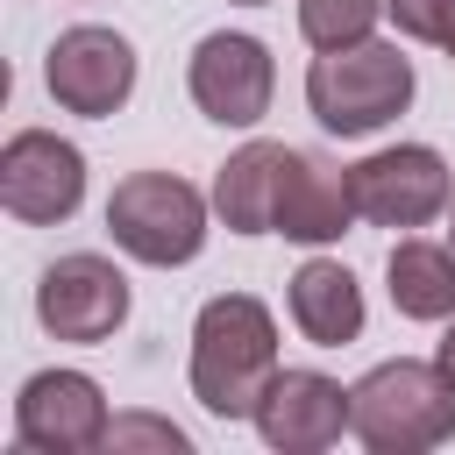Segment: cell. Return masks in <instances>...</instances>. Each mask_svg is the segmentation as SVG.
Returning <instances> with one entry per match:
<instances>
[{
  "label": "cell",
  "instance_id": "obj_20",
  "mask_svg": "<svg viewBox=\"0 0 455 455\" xmlns=\"http://www.w3.org/2000/svg\"><path fill=\"white\" fill-rule=\"evenodd\" d=\"M448 242H455V199H448Z\"/></svg>",
  "mask_w": 455,
  "mask_h": 455
},
{
  "label": "cell",
  "instance_id": "obj_16",
  "mask_svg": "<svg viewBox=\"0 0 455 455\" xmlns=\"http://www.w3.org/2000/svg\"><path fill=\"white\" fill-rule=\"evenodd\" d=\"M377 14L384 0H299V36L313 50H348L377 36Z\"/></svg>",
  "mask_w": 455,
  "mask_h": 455
},
{
  "label": "cell",
  "instance_id": "obj_19",
  "mask_svg": "<svg viewBox=\"0 0 455 455\" xmlns=\"http://www.w3.org/2000/svg\"><path fill=\"white\" fill-rule=\"evenodd\" d=\"M434 355H441V370L455 377V320H448V334H441V348H434Z\"/></svg>",
  "mask_w": 455,
  "mask_h": 455
},
{
  "label": "cell",
  "instance_id": "obj_11",
  "mask_svg": "<svg viewBox=\"0 0 455 455\" xmlns=\"http://www.w3.org/2000/svg\"><path fill=\"white\" fill-rule=\"evenodd\" d=\"M256 434L277 455H320L348 434V391L327 370H277L256 405Z\"/></svg>",
  "mask_w": 455,
  "mask_h": 455
},
{
  "label": "cell",
  "instance_id": "obj_4",
  "mask_svg": "<svg viewBox=\"0 0 455 455\" xmlns=\"http://www.w3.org/2000/svg\"><path fill=\"white\" fill-rule=\"evenodd\" d=\"M206 220L213 199L199 185H185L178 171H128L107 192V235L121 256L149 263V270H178L206 249Z\"/></svg>",
  "mask_w": 455,
  "mask_h": 455
},
{
  "label": "cell",
  "instance_id": "obj_6",
  "mask_svg": "<svg viewBox=\"0 0 455 455\" xmlns=\"http://www.w3.org/2000/svg\"><path fill=\"white\" fill-rule=\"evenodd\" d=\"M135 71H142V64H135V43H128L121 28H107V21L64 28V36L50 43V57H43L50 100H57L64 114H85V121L121 114L128 92H135Z\"/></svg>",
  "mask_w": 455,
  "mask_h": 455
},
{
  "label": "cell",
  "instance_id": "obj_13",
  "mask_svg": "<svg viewBox=\"0 0 455 455\" xmlns=\"http://www.w3.org/2000/svg\"><path fill=\"white\" fill-rule=\"evenodd\" d=\"M355 220H363V213H355L348 171L327 164V156H313V149H299V164H291V178H284V199H277V235H284V242H306V249H327V242H341Z\"/></svg>",
  "mask_w": 455,
  "mask_h": 455
},
{
  "label": "cell",
  "instance_id": "obj_14",
  "mask_svg": "<svg viewBox=\"0 0 455 455\" xmlns=\"http://www.w3.org/2000/svg\"><path fill=\"white\" fill-rule=\"evenodd\" d=\"M284 306H291V327H299L313 348H348V341L363 334V284H355V270L334 263V256H306V263L291 270Z\"/></svg>",
  "mask_w": 455,
  "mask_h": 455
},
{
  "label": "cell",
  "instance_id": "obj_21",
  "mask_svg": "<svg viewBox=\"0 0 455 455\" xmlns=\"http://www.w3.org/2000/svg\"><path fill=\"white\" fill-rule=\"evenodd\" d=\"M441 50H448V57H455V28H448V43H441Z\"/></svg>",
  "mask_w": 455,
  "mask_h": 455
},
{
  "label": "cell",
  "instance_id": "obj_10",
  "mask_svg": "<svg viewBox=\"0 0 455 455\" xmlns=\"http://www.w3.org/2000/svg\"><path fill=\"white\" fill-rule=\"evenodd\" d=\"M36 320L57 341H107V334H121V320H128V277H121V263H107L100 249L57 256L43 270V284H36Z\"/></svg>",
  "mask_w": 455,
  "mask_h": 455
},
{
  "label": "cell",
  "instance_id": "obj_5",
  "mask_svg": "<svg viewBox=\"0 0 455 455\" xmlns=\"http://www.w3.org/2000/svg\"><path fill=\"white\" fill-rule=\"evenodd\" d=\"M185 92L206 121L220 128H256L270 114V92H277V64H270V43L249 36V28H213L192 43V64H185Z\"/></svg>",
  "mask_w": 455,
  "mask_h": 455
},
{
  "label": "cell",
  "instance_id": "obj_15",
  "mask_svg": "<svg viewBox=\"0 0 455 455\" xmlns=\"http://www.w3.org/2000/svg\"><path fill=\"white\" fill-rule=\"evenodd\" d=\"M384 284L391 306L405 320H455V242H427V235H398L384 256Z\"/></svg>",
  "mask_w": 455,
  "mask_h": 455
},
{
  "label": "cell",
  "instance_id": "obj_18",
  "mask_svg": "<svg viewBox=\"0 0 455 455\" xmlns=\"http://www.w3.org/2000/svg\"><path fill=\"white\" fill-rule=\"evenodd\" d=\"M384 14L412 43H448V28H455V0H384Z\"/></svg>",
  "mask_w": 455,
  "mask_h": 455
},
{
  "label": "cell",
  "instance_id": "obj_1",
  "mask_svg": "<svg viewBox=\"0 0 455 455\" xmlns=\"http://www.w3.org/2000/svg\"><path fill=\"white\" fill-rule=\"evenodd\" d=\"M277 320L256 291H220L199 306L192 320V398L213 412V419H256L270 377H277Z\"/></svg>",
  "mask_w": 455,
  "mask_h": 455
},
{
  "label": "cell",
  "instance_id": "obj_22",
  "mask_svg": "<svg viewBox=\"0 0 455 455\" xmlns=\"http://www.w3.org/2000/svg\"><path fill=\"white\" fill-rule=\"evenodd\" d=\"M235 7H263V0H235Z\"/></svg>",
  "mask_w": 455,
  "mask_h": 455
},
{
  "label": "cell",
  "instance_id": "obj_7",
  "mask_svg": "<svg viewBox=\"0 0 455 455\" xmlns=\"http://www.w3.org/2000/svg\"><path fill=\"white\" fill-rule=\"evenodd\" d=\"M348 185H355V213L377 228H427L455 199V171L434 142H391V149L348 164Z\"/></svg>",
  "mask_w": 455,
  "mask_h": 455
},
{
  "label": "cell",
  "instance_id": "obj_9",
  "mask_svg": "<svg viewBox=\"0 0 455 455\" xmlns=\"http://www.w3.org/2000/svg\"><path fill=\"white\" fill-rule=\"evenodd\" d=\"M107 391L100 377L85 370H36L21 391H14V441L36 448V455H85V448H107Z\"/></svg>",
  "mask_w": 455,
  "mask_h": 455
},
{
  "label": "cell",
  "instance_id": "obj_12",
  "mask_svg": "<svg viewBox=\"0 0 455 455\" xmlns=\"http://www.w3.org/2000/svg\"><path fill=\"white\" fill-rule=\"evenodd\" d=\"M291 164H299L291 142H242L213 171V213L228 220V235H277V199Z\"/></svg>",
  "mask_w": 455,
  "mask_h": 455
},
{
  "label": "cell",
  "instance_id": "obj_2",
  "mask_svg": "<svg viewBox=\"0 0 455 455\" xmlns=\"http://www.w3.org/2000/svg\"><path fill=\"white\" fill-rule=\"evenodd\" d=\"M348 434L370 455H427L455 441V377L419 355L377 363L363 384H348Z\"/></svg>",
  "mask_w": 455,
  "mask_h": 455
},
{
  "label": "cell",
  "instance_id": "obj_17",
  "mask_svg": "<svg viewBox=\"0 0 455 455\" xmlns=\"http://www.w3.org/2000/svg\"><path fill=\"white\" fill-rule=\"evenodd\" d=\"M107 448H114V455H128V448L185 455V448H192V434H185L178 419H156V412H114V427H107Z\"/></svg>",
  "mask_w": 455,
  "mask_h": 455
},
{
  "label": "cell",
  "instance_id": "obj_8",
  "mask_svg": "<svg viewBox=\"0 0 455 455\" xmlns=\"http://www.w3.org/2000/svg\"><path fill=\"white\" fill-rule=\"evenodd\" d=\"M85 199V149L57 128H14L0 149V206L21 228H57Z\"/></svg>",
  "mask_w": 455,
  "mask_h": 455
},
{
  "label": "cell",
  "instance_id": "obj_3",
  "mask_svg": "<svg viewBox=\"0 0 455 455\" xmlns=\"http://www.w3.org/2000/svg\"><path fill=\"white\" fill-rule=\"evenodd\" d=\"M419 78H412V57L398 43H348V50H320L306 64V107L327 135L355 142V135H377L384 121H398L412 107Z\"/></svg>",
  "mask_w": 455,
  "mask_h": 455
}]
</instances>
